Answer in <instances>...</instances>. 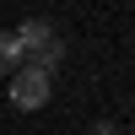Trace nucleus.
<instances>
[{"label": "nucleus", "instance_id": "obj_1", "mask_svg": "<svg viewBox=\"0 0 135 135\" xmlns=\"http://www.w3.org/2000/svg\"><path fill=\"white\" fill-rule=\"evenodd\" d=\"M16 43H22V54H27V65L43 70V76H54L60 60H65L60 32H54V22H43V16H27V22H22V27H16Z\"/></svg>", "mask_w": 135, "mask_h": 135}, {"label": "nucleus", "instance_id": "obj_2", "mask_svg": "<svg viewBox=\"0 0 135 135\" xmlns=\"http://www.w3.org/2000/svg\"><path fill=\"white\" fill-rule=\"evenodd\" d=\"M11 103L16 108H43L49 103V76L32 70V65H22V70L11 76Z\"/></svg>", "mask_w": 135, "mask_h": 135}, {"label": "nucleus", "instance_id": "obj_3", "mask_svg": "<svg viewBox=\"0 0 135 135\" xmlns=\"http://www.w3.org/2000/svg\"><path fill=\"white\" fill-rule=\"evenodd\" d=\"M22 70V43L16 32H0V76H16Z\"/></svg>", "mask_w": 135, "mask_h": 135}, {"label": "nucleus", "instance_id": "obj_4", "mask_svg": "<svg viewBox=\"0 0 135 135\" xmlns=\"http://www.w3.org/2000/svg\"><path fill=\"white\" fill-rule=\"evenodd\" d=\"M86 135H119V130H114V124H108V119H97V124H92V130H86Z\"/></svg>", "mask_w": 135, "mask_h": 135}]
</instances>
